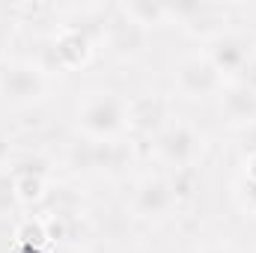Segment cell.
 Returning a JSON list of instances; mask_svg holds the SVG:
<instances>
[{
    "mask_svg": "<svg viewBox=\"0 0 256 253\" xmlns=\"http://www.w3.org/2000/svg\"><path fill=\"white\" fill-rule=\"evenodd\" d=\"M126 108L128 102L114 92V90H90L84 92V98L74 108V122L84 131L86 140L92 143H104V140H116L126 126Z\"/></svg>",
    "mask_w": 256,
    "mask_h": 253,
    "instance_id": "cell-1",
    "label": "cell"
},
{
    "mask_svg": "<svg viewBox=\"0 0 256 253\" xmlns=\"http://www.w3.org/2000/svg\"><path fill=\"white\" fill-rule=\"evenodd\" d=\"M206 152L202 131L188 120H170L155 134V155L173 170H191Z\"/></svg>",
    "mask_w": 256,
    "mask_h": 253,
    "instance_id": "cell-2",
    "label": "cell"
},
{
    "mask_svg": "<svg viewBox=\"0 0 256 253\" xmlns=\"http://www.w3.org/2000/svg\"><path fill=\"white\" fill-rule=\"evenodd\" d=\"M224 78L214 66L208 63L206 54H188L182 57L179 63L173 66V86L182 98H191V102H200V98H212V96H220L224 90Z\"/></svg>",
    "mask_w": 256,
    "mask_h": 253,
    "instance_id": "cell-3",
    "label": "cell"
},
{
    "mask_svg": "<svg viewBox=\"0 0 256 253\" xmlns=\"http://www.w3.org/2000/svg\"><path fill=\"white\" fill-rule=\"evenodd\" d=\"M254 48H256L254 39H248L244 33L224 30V33H218V36H212L206 42V51L202 54L208 57V63L220 72V78L230 84V80H236L242 74V68L248 63V57L254 54Z\"/></svg>",
    "mask_w": 256,
    "mask_h": 253,
    "instance_id": "cell-4",
    "label": "cell"
},
{
    "mask_svg": "<svg viewBox=\"0 0 256 253\" xmlns=\"http://www.w3.org/2000/svg\"><path fill=\"white\" fill-rule=\"evenodd\" d=\"M170 9V21H176L185 33L200 36L202 42H208L212 36L226 30V9L220 3H167Z\"/></svg>",
    "mask_w": 256,
    "mask_h": 253,
    "instance_id": "cell-5",
    "label": "cell"
},
{
    "mask_svg": "<svg viewBox=\"0 0 256 253\" xmlns=\"http://www.w3.org/2000/svg\"><path fill=\"white\" fill-rule=\"evenodd\" d=\"M45 92V74L30 60H12L0 72V96L12 104H30Z\"/></svg>",
    "mask_w": 256,
    "mask_h": 253,
    "instance_id": "cell-6",
    "label": "cell"
},
{
    "mask_svg": "<svg viewBox=\"0 0 256 253\" xmlns=\"http://www.w3.org/2000/svg\"><path fill=\"white\" fill-rule=\"evenodd\" d=\"M131 206H134L137 218L161 220V218H167V214L179 206V200H176L173 185H170V179H167V176H146V179H140V182H137Z\"/></svg>",
    "mask_w": 256,
    "mask_h": 253,
    "instance_id": "cell-7",
    "label": "cell"
},
{
    "mask_svg": "<svg viewBox=\"0 0 256 253\" xmlns=\"http://www.w3.org/2000/svg\"><path fill=\"white\" fill-rule=\"evenodd\" d=\"M170 122V104L161 92H140L128 98L126 126L137 134H158Z\"/></svg>",
    "mask_w": 256,
    "mask_h": 253,
    "instance_id": "cell-8",
    "label": "cell"
},
{
    "mask_svg": "<svg viewBox=\"0 0 256 253\" xmlns=\"http://www.w3.org/2000/svg\"><path fill=\"white\" fill-rule=\"evenodd\" d=\"M102 39L108 42V48L122 57V60H134L146 51V42H149V33L143 27H137L134 21H128L122 12H114L108 18V24L102 27Z\"/></svg>",
    "mask_w": 256,
    "mask_h": 253,
    "instance_id": "cell-9",
    "label": "cell"
},
{
    "mask_svg": "<svg viewBox=\"0 0 256 253\" xmlns=\"http://www.w3.org/2000/svg\"><path fill=\"white\" fill-rule=\"evenodd\" d=\"M220 116L236 131L254 126L256 122V92L248 90L244 84H238V80L224 84V90H220Z\"/></svg>",
    "mask_w": 256,
    "mask_h": 253,
    "instance_id": "cell-10",
    "label": "cell"
},
{
    "mask_svg": "<svg viewBox=\"0 0 256 253\" xmlns=\"http://www.w3.org/2000/svg\"><path fill=\"white\" fill-rule=\"evenodd\" d=\"M51 54H54L57 66H63V68L86 63V57L92 54V36H90V30L80 27V24H72V27L60 30L54 36V42H51Z\"/></svg>",
    "mask_w": 256,
    "mask_h": 253,
    "instance_id": "cell-11",
    "label": "cell"
},
{
    "mask_svg": "<svg viewBox=\"0 0 256 253\" xmlns=\"http://www.w3.org/2000/svg\"><path fill=\"white\" fill-rule=\"evenodd\" d=\"M116 12H122L128 21H134L137 27H143L146 33L158 24H167L170 21V9L167 3H152V0H128V3H120Z\"/></svg>",
    "mask_w": 256,
    "mask_h": 253,
    "instance_id": "cell-12",
    "label": "cell"
},
{
    "mask_svg": "<svg viewBox=\"0 0 256 253\" xmlns=\"http://www.w3.org/2000/svg\"><path fill=\"white\" fill-rule=\"evenodd\" d=\"M12 182H15V194H18V202H36L42 194H45V185L48 179L42 176H30V173H12Z\"/></svg>",
    "mask_w": 256,
    "mask_h": 253,
    "instance_id": "cell-13",
    "label": "cell"
},
{
    "mask_svg": "<svg viewBox=\"0 0 256 253\" xmlns=\"http://www.w3.org/2000/svg\"><path fill=\"white\" fill-rule=\"evenodd\" d=\"M170 185H173V194H176V200H179V202H182V200H191L194 194H196V188H200L196 167H191V170H173Z\"/></svg>",
    "mask_w": 256,
    "mask_h": 253,
    "instance_id": "cell-14",
    "label": "cell"
},
{
    "mask_svg": "<svg viewBox=\"0 0 256 253\" xmlns=\"http://www.w3.org/2000/svg\"><path fill=\"white\" fill-rule=\"evenodd\" d=\"M236 200H238V206L244 208V212H250L256 214V179L254 176H248V173H238V179H236Z\"/></svg>",
    "mask_w": 256,
    "mask_h": 253,
    "instance_id": "cell-15",
    "label": "cell"
},
{
    "mask_svg": "<svg viewBox=\"0 0 256 253\" xmlns=\"http://www.w3.org/2000/svg\"><path fill=\"white\" fill-rule=\"evenodd\" d=\"M15 206H21L18 202V194H15V182H12V176H3L0 173V214L12 212Z\"/></svg>",
    "mask_w": 256,
    "mask_h": 253,
    "instance_id": "cell-16",
    "label": "cell"
},
{
    "mask_svg": "<svg viewBox=\"0 0 256 253\" xmlns=\"http://www.w3.org/2000/svg\"><path fill=\"white\" fill-rule=\"evenodd\" d=\"M238 152H242V158L256 155V122L238 131Z\"/></svg>",
    "mask_w": 256,
    "mask_h": 253,
    "instance_id": "cell-17",
    "label": "cell"
},
{
    "mask_svg": "<svg viewBox=\"0 0 256 253\" xmlns=\"http://www.w3.org/2000/svg\"><path fill=\"white\" fill-rule=\"evenodd\" d=\"M236 80H238V84H244L248 90H254V92H256V48H254V54L248 57V63H244L242 74H238Z\"/></svg>",
    "mask_w": 256,
    "mask_h": 253,
    "instance_id": "cell-18",
    "label": "cell"
},
{
    "mask_svg": "<svg viewBox=\"0 0 256 253\" xmlns=\"http://www.w3.org/2000/svg\"><path fill=\"white\" fill-rule=\"evenodd\" d=\"M9 164V137L6 134H0V170Z\"/></svg>",
    "mask_w": 256,
    "mask_h": 253,
    "instance_id": "cell-19",
    "label": "cell"
},
{
    "mask_svg": "<svg viewBox=\"0 0 256 253\" xmlns=\"http://www.w3.org/2000/svg\"><path fill=\"white\" fill-rule=\"evenodd\" d=\"M200 253H236L230 244H206Z\"/></svg>",
    "mask_w": 256,
    "mask_h": 253,
    "instance_id": "cell-20",
    "label": "cell"
},
{
    "mask_svg": "<svg viewBox=\"0 0 256 253\" xmlns=\"http://www.w3.org/2000/svg\"><path fill=\"white\" fill-rule=\"evenodd\" d=\"M15 253H42V244H30V242H18Z\"/></svg>",
    "mask_w": 256,
    "mask_h": 253,
    "instance_id": "cell-21",
    "label": "cell"
},
{
    "mask_svg": "<svg viewBox=\"0 0 256 253\" xmlns=\"http://www.w3.org/2000/svg\"><path fill=\"white\" fill-rule=\"evenodd\" d=\"M63 253H86V250H80V248H68V250H63Z\"/></svg>",
    "mask_w": 256,
    "mask_h": 253,
    "instance_id": "cell-22",
    "label": "cell"
}]
</instances>
